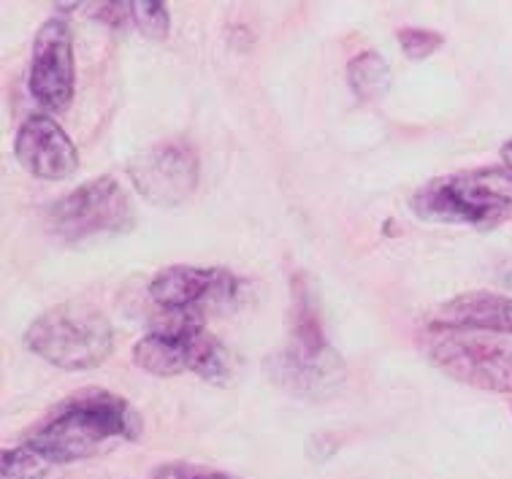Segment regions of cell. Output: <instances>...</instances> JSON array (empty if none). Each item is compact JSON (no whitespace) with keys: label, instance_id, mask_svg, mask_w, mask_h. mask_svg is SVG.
Masks as SVG:
<instances>
[{"label":"cell","instance_id":"7a4b0ae2","mask_svg":"<svg viewBox=\"0 0 512 479\" xmlns=\"http://www.w3.org/2000/svg\"><path fill=\"white\" fill-rule=\"evenodd\" d=\"M290 336L266 363L269 377L296 398H331L345 387L347 369L339 352L328 344L315 290L307 274L290 279Z\"/></svg>","mask_w":512,"mask_h":479},{"label":"cell","instance_id":"30bf717a","mask_svg":"<svg viewBox=\"0 0 512 479\" xmlns=\"http://www.w3.org/2000/svg\"><path fill=\"white\" fill-rule=\"evenodd\" d=\"M76 63L74 38L66 19H47L33 41L30 95L47 111H63L74 101Z\"/></svg>","mask_w":512,"mask_h":479},{"label":"cell","instance_id":"8fae6325","mask_svg":"<svg viewBox=\"0 0 512 479\" xmlns=\"http://www.w3.org/2000/svg\"><path fill=\"white\" fill-rule=\"evenodd\" d=\"M19 166L38 179H68L79 168V152L66 130L47 114H33L22 122L14 139Z\"/></svg>","mask_w":512,"mask_h":479},{"label":"cell","instance_id":"ac0fdd59","mask_svg":"<svg viewBox=\"0 0 512 479\" xmlns=\"http://www.w3.org/2000/svg\"><path fill=\"white\" fill-rule=\"evenodd\" d=\"M502 160H504V168L512 174V139L502 147Z\"/></svg>","mask_w":512,"mask_h":479},{"label":"cell","instance_id":"6da1fadb","mask_svg":"<svg viewBox=\"0 0 512 479\" xmlns=\"http://www.w3.org/2000/svg\"><path fill=\"white\" fill-rule=\"evenodd\" d=\"M141 415L117 393L90 387L63 401L28 436V447L49 463H76L103 452L114 439L136 442Z\"/></svg>","mask_w":512,"mask_h":479},{"label":"cell","instance_id":"5b68a950","mask_svg":"<svg viewBox=\"0 0 512 479\" xmlns=\"http://www.w3.org/2000/svg\"><path fill=\"white\" fill-rule=\"evenodd\" d=\"M25 347L63 371L98 369L114 350V328L101 309L68 301L36 317L25 331Z\"/></svg>","mask_w":512,"mask_h":479},{"label":"cell","instance_id":"3957f363","mask_svg":"<svg viewBox=\"0 0 512 479\" xmlns=\"http://www.w3.org/2000/svg\"><path fill=\"white\" fill-rule=\"evenodd\" d=\"M133 363L152 377H179L193 371L209 385H231L236 358L223 341L206 331V320L163 312L144 339L133 347Z\"/></svg>","mask_w":512,"mask_h":479},{"label":"cell","instance_id":"e0dca14e","mask_svg":"<svg viewBox=\"0 0 512 479\" xmlns=\"http://www.w3.org/2000/svg\"><path fill=\"white\" fill-rule=\"evenodd\" d=\"M149 479H242L233 477V474H225V471L204 469V466H196V463H166L160 469L152 471Z\"/></svg>","mask_w":512,"mask_h":479},{"label":"cell","instance_id":"277c9868","mask_svg":"<svg viewBox=\"0 0 512 479\" xmlns=\"http://www.w3.org/2000/svg\"><path fill=\"white\" fill-rule=\"evenodd\" d=\"M412 209L420 220L488 231L512 217V174L491 166L439 176L415 193Z\"/></svg>","mask_w":512,"mask_h":479},{"label":"cell","instance_id":"ba28073f","mask_svg":"<svg viewBox=\"0 0 512 479\" xmlns=\"http://www.w3.org/2000/svg\"><path fill=\"white\" fill-rule=\"evenodd\" d=\"M149 298L163 312L201 317L242 304L244 282L228 268L168 266L149 282Z\"/></svg>","mask_w":512,"mask_h":479},{"label":"cell","instance_id":"8992f818","mask_svg":"<svg viewBox=\"0 0 512 479\" xmlns=\"http://www.w3.org/2000/svg\"><path fill=\"white\" fill-rule=\"evenodd\" d=\"M423 350L439 371L456 382L512 396V341L431 325L423 336Z\"/></svg>","mask_w":512,"mask_h":479},{"label":"cell","instance_id":"2e32d148","mask_svg":"<svg viewBox=\"0 0 512 479\" xmlns=\"http://www.w3.org/2000/svg\"><path fill=\"white\" fill-rule=\"evenodd\" d=\"M399 44L401 52L410 57V60H426L437 52L445 38L437 30H426V28H401L399 30Z\"/></svg>","mask_w":512,"mask_h":479},{"label":"cell","instance_id":"4fadbf2b","mask_svg":"<svg viewBox=\"0 0 512 479\" xmlns=\"http://www.w3.org/2000/svg\"><path fill=\"white\" fill-rule=\"evenodd\" d=\"M347 82L361 101H377L391 90V68L377 52L366 49L347 65Z\"/></svg>","mask_w":512,"mask_h":479},{"label":"cell","instance_id":"7c38bea8","mask_svg":"<svg viewBox=\"0 0 512 479\" xmlns=\"http://www.w3.org/2000/svg\"><path fill=\"white\" fill-rule=\"evenodd\" d=\"M431 325L453 328V331L512 336V295L488 293V290L461 293L439 306Z\"/></svg>","mask_w":512,"mask_h":479},{"label":"cell","instance_id":"52a82bcc","mask_svg":"<svg viewBox=\"0 0 512 479\" xmlns=\"http://www.w3.org/2000/svg\"><path fill=\"white\" fill-rule=\"evenodd\" d=\"M49 228L68 241H82L98 233H125L136 222L131 198L112 176H98L57 198L47 212Z\"/></svg>","mask_w":512,"mask_h":479},{"label":"cell","instance_id":"9c48e42d","mask_svg":"<svg viewBox=\"0 0 512 479\" xmlns=\"http://www.w3.org/2000/svg\"><path fill=\"white\" fill-rule=\"evenodd\" d=\"M133 187L158 206L187 201L201 179L196 149L182 139H166L144 149L128 168Z\"/></svg>","mask_w":512,"mask_h":479},{"label":"cell","instance_id":"9a60e30c","mask_svg":"<svg viewBox=\"0 0 512 479\" xmlns=\"http://www.w3.org/2000/svg\"><path fill=\"white\" fill-rule=\"evenodd\" d=\"M131 19L133 25L152 41H163L168 36V28H171L166 3H160V0H133Z\"/></svg>","mask_w":512,"mask_h":479},{"label":"cell","instance_id":"5bb4252c","mask_svg":"<svg viewBox=\"0 0 512 479\" xmlns=\"http://www.w3.org/2000/svg\"><path fill=\"white\" fill-rule=\"evenodd\" d=\"M52 466L55 463H49L44 455H38L28 444H22V447H11L3 452L0 479H49Z\"/></svg>","mask_w":512,"mask_h":479}]
</instances>
